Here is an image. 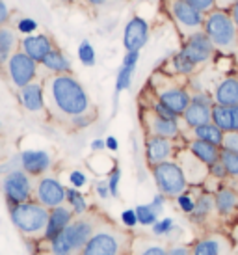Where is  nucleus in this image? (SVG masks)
I'll use <instances>...</instances> for the list:
<instances>
[{
	"mask_svg": "<svg viewBox=\"0 0 238 255\" xmlns=\"http://www.w3.org/2000/svg\"><path fill=\"white\" fill-rule=\"evenodd\" d=\"M43 90H45V107H49L54 116L71 120L78 114L90 112V95L71 73L52 75L45 80Z\"/></svg>",
	"mask_w": 238,
	"mask_h": 255,
	"instance_id": "nucleus-1",
	"label": "nucleus"
},
{
	"mask_svg": "<svg viewBox=\"0 0 238 255\" xmlns=\"http://www.w3.org/2000/svg\"><path fill=\"white\" fill-rule=\"evenodd\" d=\"M203 32L209 36L214 49L224 54V56H233L238 47V28L233 21L229 9H212L205 13Z\"/></svg>",
	"mask_w": 238,
	"mask_h": 255,
	"instance_id": "nucleus-2",
	"label": "nucleus"
},
{
	"mask_svg": "<svg viewBox=\"0 0 238 255\" xmlns=\"http://www.w3.org/2000/svg\"><path fill=\"white\" fill-rule=\"evenodd\" d=\"M93 231L95 229H93V224L90 220H75L58 237L50 241V244H52L50 250L54 255H77L78 252L84 250L86 242L91 239Z\"/></svg>",
	"mask_w": 238,
	"mask_h": 255,
	"instance_id": "nucleus-3",
	"label": "nucleus"
},
{
	"mask_svg": "<svg viewBox=\"0 0 238 255\" xmlns=\"http://www.w3.org/2000/svg\"><path fill=\"white\" fill-rule=\"evenodd\" d=\"M50 209L39 201H24L11 207V222L13 226L26 235H35L45 231L49 222Z\"/></svg>",
	"mask_w": 238,
	"mask_h": 255,
	"instance_id": "nucleus-4",
	"label": "nucleus"
},
{
	"mask_svg": "<svg viewBox=\"0 0 238 255\" xmlns=\"http://www.w3.org/2000/svg\"><path fill=\"white\" fill-rule=\"evenodd\" d=\"M166 9L182 39L203 30L205 13L199 11L194 4H190L188 0H166Z\"/></svg>",
	"mask_w": 238,
	"mask_h": 255,
	"instance_id": "nucleus-5",
	"label": "nucleus"
},
{
	"mask_svg": "<svg viewBox=\"0 0 238 255\" xmlns=\"http://www.w3.org/2000/svg\"><path fill=\"white\" fill-rule=\"evenodd\" d=\"M160 75L162 82H156L154 78H151V92L154 93V97L162 101L168 108H171L177 116H182V112L186 110L190 105V93L184 86H179L175 80L162 71H156Z\"/></svg>",
	"mask_w": 238,
	"mask_h": 255,
	"instance_id": "nucleus-6",
	"label": "nucleus"
},
{
	"mask_svg": "<svg viewBox=\"0 0 238 255\" xmlns=\"http://www.w3.org/2000/svg\"><path fill=\"white\" fill-rule=\"evenodd\" d=\"M153 177L158 186V192L164 194L166 198H177L188 188L186 177L177 160H166V162L153 166Z\"/></svg>",
	"mask_w": 238,
	"mask_h": 255,
	"instance_id": "nucleus-7",
	"label": "nucleus"
},
{
	"mask_svg": "<svg viewBox=\"0 0 238 255\" xmlns=\"http://www.w3.org/2000/svg\"><path fill=\"white\" fill-rule=\"evenodd\" d=\"M37 65L39 64L34 62L28 54H24L21 49L15 50L6 64V71L9 80H11V84L19 90L22 86L34 82L35 77H37Z\"/></svg>",
	"mask_w": 238,
	"mask_h": 255,
	"instance_id": "nucleus-8",
	"label": "nucleus"
},
{
	"mask_svg": "<svg viewBox=\"0 0 238 255\" xmlns=\"http://www.w3.org/2000/svg\"><path fill=\"white\" fill-rule=\"evenodd\" d=\"M212 105H214V99L209 93L201 92V90L196 93H190V105L181 116L184 125L188 128H194L205 125V123H210L212 121Z\"/></svg>",
	"mask_w": 238,
	"mask_h": 255,
	"instance_id": "nucleus-9",
	"label": "nucleus"
},
{
	"mask_svg": "<svg viewBox=\"0 0 238 255\" xmlns=\"http://www.w3.org/2000/svg\"><path fill=\"white\" fill-rule=\"evenodd\" d=\"M181 50L197 65V67H201V65L209 64L210 60H214V56H216V52H218L203 30H201V32H196V34H192V36H188V37H184Z\"/></svg>",
	"mask_w": 238,
	"mask_h": 255,
	"instance_id": "nucleus-10",
	"label": "nucleus"
},
{
	"mask_svg": "<svg viewBox=\"0 0 238 255\" xmlns=\"http://www.w3.org/2000/svg\"><path fill=\"white\" fill-rule=\"evenodd\" d=\"M123 252V237L116 231L101 229L91 235V239L86 242L82 255H121Z\"/></svg>",
	"mask_w": 238,
	"mask_h": 255,
	"instance_id": "nucleus-11",
	"label": "nucleus"
},
{
	"mask_svg": "<svg viewBox=\"0 0 238 255\" xmlns=\"http://www.w3.org/2000/svg\"><path fill=\"white\" fill-rule=\"evenodd\" d=\"M2 190L4 196L9 201V205H19L24 201H30L32 196V184H30L28 173L24 170H13L9 171L4 181H2Z\"/></svg>",
	"mask_w": 238,
	"mask_h": 255,
	"instance_id": "nucleus-12",
	"label": "nucleus"
},
{
	"mask_svg": "<svg viewBox=\"0 0 238 255\" xmlns=\"http://www.w3.org/2000/svg\"><path fill=\"white\" fill-rule=\"evenodd\" d=\"M175 158H177V164L181 166L184 177H186V183L194 184V186L205 184V181L209 179V166L205 162H201L190 149L181 147L175 153Z\"/></svg>",
	"mask_w": 238,
	"mask_h": 255,
	"instance_id": "nucleus-13",
	"label": "nucleus"
},
{
	"mask_svg": "<svg viewBox=\"0 0 238 255\" xmlns=\"http://www.w3.org/2000/svg\"><path fill=\"white\" fill-rule=\"evenodd\" d=\"M141 123L149 136H162V138H171V140H177L181 136L179 120L160 118L149 108H141Z\"/></svg>",
	"mask_w": 238,
	"mask_h": 255,
	"instance_id": "nucleus-14",
	"label": "nucleus"
},
{
	"mask_svg": "<svg viewBox=\"0 0 238 255\" xmlns=\"http://www.w3.org/2000/svg\"><path fill=\"white\" fill-rule=\"evenodd\" d=\"M149 22L140 17V15H134L130 21L125 24L123 30V47L125 50H141L149 41Z\"/></svg>",
	"mask_w": 238,
	"mask_h": 255,
	"instance_id": "nucleus-15",
	"label": "nucleus"
},
{
	"mask_svg": "<svg viewBox=\"0 0 238 255\" xmlns=\"http://www.w3.org/2000/svg\"><path fill=\"white\" fill-rule=\"evenodd\" d=\"M177 140L171 138H162V136H147V142H145V158L147 164L153 168L156 164H162L166 160H171L175 153L179 151L175 145Z\"/></svg>",
	"mask_w": 238,
	"mask_h": 255,
	"instance_id": "nucleus-16",
	"label": "nucleus"
},
{
	"mask_svg": "<svg viewBox=\"0 0 238 255\" xmlns=\"http://www.w3.org/2000/svg\"><path fill=\"white\" fill-rule=\"evenodd\" d=\"M35 198L47 209H54V207L65 203V186L54 177H43L37 183Z\"/></svg>",
	"mask_w": 238,
	"mask_h": 255,
	"instance_id": "nucleus-17",
	"label": "nucleus"
},
{
	"mask_svg": "<svg viewBox=\"0 0 238 255\" xmlns=\"http://www.w3.org/2000/svg\"><path fill=\"white\" fill-rule=\"evenodd\" d=\"M19 49L24 54H28L34 62L41 64L43 58L54 49V43L47 34H30V36L22 37V41H19Z\"/></svg>",
	"mask_w": 238,
	"mask_h": 255,
	"instance_id": "nucleus-18",
	"label": "nucleus"
},
{
	"mask_svg": "<svg viewBox=\"0 0 238 255\" xmlns=\"http://www.w3.org/2000/svg\"><path fill=\"white\" fill-rule=\"evenodd\" d=\"M19 103L28 112H41L45 108V90L41 82H30V84L19 88Z\"/></svg>",
	"mask_w": 238,
	"mask_h": 255,
	"instance_id": "nucleus-19",
	"label": "nucleus"
},
{
	"mask_svg": "<svg viewBox=\"0 0 238 255\" xmlns=\"http://www.w3.org/2000/svg\"><path fill=\"white\" fill-rule=\"evenodd\" d=\"M73 214L75 213L71 211V207L65 205H58L54 209H50L49 222H47V227H45V239L52 241L54 237H58L73 222Z\"/></svg>",
	"mask_w": 238,
	"mask_h": 255,
	"instance_id": "nucleus-20",
	"label": "nucleus"
},
{
	"mask_svg": "<svg viewBox=\"0 0 238 255\" xmlns=\"http://www.w3.org/2000/svg\"><path fill=\"white\" fill-rule=\"evenodd\" d=\"M212 99L222 107H235L238 105V75H229L218 82Z\"/></svg>",
	"mask_w": 238,
	"mask_h": 255,
	"instance_id": "nucleus-21",
	"label": "nucleus"
},
{
	"mask_svg": "<svg viewBox=\"0 0 238 255\" xmlns=\"http://www.w3.org/2000/svg\"><path fill=\"white\" fill-rule=\"evenodd\" d=\"M138 60H140V50H128L125 56H123L121 67H119L118 71V78H116V95H119L121 92H125V90L130 88Z\"/></svg>",
	"mask_w": 238,
	"mask_h": 255,
	"instance_id": "nucleus-22",
	"label": "nucleus"
},
{
	"mask_svg": "<svg viewBox=\"0 0 238 255\" xmlns=\"http://www.w3.org/2000/svg\"><path fill=\"white\" fill-rule=\"evenodd\" d=\"M50 155L47 151H22L21 153V166L28 175H43L50 168Z\"/></svg>",
	"mask_w": 238,
	"mask_h": 255,
	"instance_id": "nucleus-23",
	"label": "nucleus"
},
{
	"mask_svg": "<svg viewBox=\"0 0 238 255\" xmlns=\"http://www.w3.org/2000/svg\"><path fill=\"white\" fill-rule=\"evenodd\" d=\"M231 244L224 235H209L196 242L192 248V255H227Z\"/></svg>",
	"mask_w": 238,
	"mask_h": 255,
	"instance_id": "nucleus-24",
	"label": "nucleus"
},
{
	"mask_svg": "<svg viewBox=\"0 0 238 255\" xmlns=\"http://www.w3.org/2000/svg\"><path fill=\"white\" fill-rule=\"evenodd\" d=\"M216 201V213L220 216H233L238 211V192L229 186H220L214 192Z\"/></svg>",
	"mask_w": 238,
	"mask_h": 255,
	"instance_id": "nucleus-25",
	"label": "nucleus"
},
{
	"mask_svg": "<svg viewBox=\"0 0 238 255\" xmlns=\"http://www.w3.org/2000/svg\"><path fill=\"white\" fill-rule=\"evenodd\" d=\"M186 149H190V151H192L201 162L207 164V166L218 162V160H220V151H222V147H218L214 143L205 142V140H197V138L188 140V142H186Z\"/></svg>",
	"mask_w": 238,
	"mask_h": 255,
	"instance_id": "nucleus-26",
	"label": "nucleus"
},
{
	"mask_svg": "<svg viewBox=\"0 0 238 255\" xmlns=\"http://www.w3.org/2000/svg\"><path fill=\"white\" fill-rule=\"evenodd\" d=\"M19 47L17 32L11 26H0V67H6L9 56L13 54Z\"/></svg>",
	"mask_w": 238,
	"mask_h": 255,
	"instance_id": "nucleus-27",
	"label": "nucleus"
},
{
	"mask_svg": "<svg viewBox=\"0 0 238 255\" xmlns=\"http://www.w3.org/2000/svg\"><path fill=\"white\" fill-rule=\"evenodd\" d=\"M41 65L50 71L52 75H63V73H71V60L65 54L63 50H60L58 47L50 50L47 56L41 60Z\"/></svg>",
	"mask_w": 238,
	"mask_h": 255,
	"instance_id": "nucleus-28",
	"label": "nucleus"
},
{
	"mask_svg": "<svg viewBox=\"0 0 238 255\" xmlns=\"http://www.w3.org/2000/svg\"><path fill=\"white\" fill-rule=\"evenodd\" d=\"M190 136L197 138V140H205V142L214 143L218 147H222V142H224V130L216 127L212 121L205 123V125H199V127L190 128Z\"/></svg>",
	"mask_w": 238,
	"mask_h": 255,
	"instance_id": "nucleus-29",
	"label": "nucleus"
},
{
	"mask_svg": "<svg viewBox=\"0 0 238 255\" xmlns=\"http://www.w3.org/2000/svg\"><path fill=\"white\" fill-rule=\"evenodd\" d=\"M212 211H216V201H214V194L210 192H203L199 198H196V207L192 211L190 218L194 222H203L210 216Z\"/></svg>",
	"mask_w": 238,
	"mask_h": 255,
	"instance_id": "nucleus-30",
	"label": "nucleus"
},
{
	"mask_svg": "<svg viewBox=\"0 0 238 255\" xmlns=\"http://www.w3.org/2000/svg\"><path fill=\"white\" fill-rule=\"evenodd\" d=\"M169 67H171V73L179 75V77H190V75H194L197 71V65L182 50L175 52L173 56L169 58Z\"/></svg>",
	"mask_w": 238,
	"mask_h": 255,
	"instance_id": "nucleus-31",
	"label": "nucleus"
},
{
	"mask_svg": "<svg viewBox=\"0 0 238 255\" xmlns=\"http://www.w3.org/2000/svg\"><path fill=\"white\" fill-rule=\"evenodd\" d=\"M212 123L220 127L224 132L235 130L233 128V110L231 107H222V105H212Z\"/></svg>",
	"mask_w": 238,
	"mask_h": 255,
	"instance_id": "nucleus-32",
	"label": "nucleus"
},
{
	"mask_svg": "<svg viewBox=\"0 0 238 255\" xmlns=\"http://www.w3.org/2000/svg\"><path fill=\"white\" fill-rule=\"evenodd\" d=\"M65 201L69 203L71 211L75 214H84L86 211H88V201H86V198L80 194V190L78 188H65Z\"/></svg>",
	"mask_w": 238,
	"mask_h": 255,
	"instance_id": "nucleus-33",
	"label": "nucleus"
},
{
	"mask_svg": "<svg viewBox=\"0 0 238 255\" xmlns=\"http://www.w3.org/2000/svg\"><path fill=\"white\" fill-rule=\"evenodd\" d=\"M220 160L227 170V175L233 179H238V153L237 151H229V149H222L220 151Z\"/></svg>",
	"mask_w": 238,
	"mask_h": 255,
	"instance_id": "nucleus-34",
	"label": "nucleus"
},
{
	"mask_svg": "<svg viewBox=\"0 0 238 255\" xmlns=\"http://www.w3.org/2000/svg\"><path fill=\"white\" fill-rule=\"evenodd\" d=\"M78 60H80V64L86 65V67H93L95 62H97V56H95V49H93V45L90 41H80L78 45Z\"/></svg>",
	"mask_w": 238,
	"mask_h": 255,
	"instance_id": "nucleus-35",
	"label": "nucleus"
},
{
	"mask_svg": "<svg viewBox=\"0 0 238 255\" xmlns=\"http://www.w3.org/2000/svg\"><path fill=\"white\" fill-rule=\"evenodd\" d=\"M145 108H149V110H153L154 114H158L160 118H166V120H179L181 116H177L171 108H168L162 101H158L156 97H154V93L151 92V101L147 103V107Z\"/></svg>",
	"mask_w": 238,
	"mask_h": 255,
	"instance_id": "nucleus-36",
	"label": "nucleus"
},
{
	"mask_svg": "<svg viewBox=\"0 0 238 255\" xmlns=\"http://www.w3.org/2000/svg\"><path fill=\"white\" fill-rule=\"evenodd\" d=\"M134 211H136V216H138V224H141V226H153L154 222L158 220V214L153 211L151 203L149 205H138Z\"/></svg>",
	"mask_w": 238,
	"mask_h": 255,
	"instance_id": "nucleus-37",
	"label": "nucleus"
},
{
	"mask_svg": "<svg viewBox=\"0 0 238 255\" xmlns=\"http://www.w3.org/2000/svg\"><path fill=\"white\" fill-rule=\"evenodd\" d=\"M175 201H177V205H179V209H181L184 214H192L194 207H196V198H192L186 192H182L181 196H177Z\"/></svg>",
	"mask_w": 238,
	"mask_h": 255,
	"instance_id": "nucleus-38",
	"label": "nucleus"
},
{
	"mask_svg": "<svg viewBox=\"0 0 238 255\" xmlns=\"http://www.w3.org/2000/svg\"><path fill=\"white\" fill-rule=\"evenodd\" d=\"M93 121H95V114L84 112V114L75 116V118H71V125L75 128H86V127H90Z\"/></svg>",
	"mask_w": 238,
	"mask_h": 255,
	"instance_id": "nucleus-39",
	"label": "nucleus"
},
{
	"mask_svg": "<svg viewBox=\"0 0 238 255\" xmlns=\"http://www.w3.org/2000/svg\"><path fill=\"white\" fill-rule=\"evenodd\" d=\"M35 30H37V22L34 19H30V17H22V19L17 21V32H21L24 36L35 34Z\"/></svg>",
	"mask_w": 238,
	"mask_h": 255,
	"instance_id": "nucleus-40",
	"label": "nucleus"
},
{
	"mask_svg": "<svg viewBox=\"0 0 238 255\" xmlns=\"http://www.w3.org/2000/svg\"><path fill=\"white\" fill-rule=\"evenodd\" d=\"M169 231H173V220H171V218L156 220V222L153 224V233L156 235V237L168 235Z\"/></svg>",
	"mask_w": 238,
	"mask_h": 255,
	"instance_id": "nucleus-41",
	"label": "nucleus"
},
{
	"mask_svg": "<svg viewBox=\"0 0 238 255\" xmlns=\"http://www.w3.org/2000/svg\"><path fill=\"white\" fill-rule=\"evenodd\" d=\"M119 181H121V170L114 168L108 175V188H110V196H114V198L119 196Z\"/></svg>",
	"mask_w": 238,
	"mask_h": 255,
	"instance_id": "nucleus-42",
	"label": "nucleus"
},
{
	"mask_svg": "<svg viewBox=\"0 0 238 255\" xmlns=\"http://www.w3.org/2000/svg\"><path fill=\"white\" fill-rule=\"evenodd\" d=\"M222 149H229V151H237V153H238V130H229V132H224Z\"/></svg>",
	"mask_w": 238,
	"mask_h": 255,
	"instance_id": "nucleus-43",
	"label": "nucleus"
},
{
	"mask_svg": "<svg viewBox=\"0 0 238 255\" xmlns=\"http://www.w3.org/2000/svg\"><path fill=\"white\" fill-rule=\"evenodd\" d=\"M209 177L216 179V181H224L225 177H229V175H227V170H225V166L222 164V160L210 164L209 166Z\"/></svg>",
	"mask_w": 238,
	"mask_h": 255,
	"instance_id": "nucleus-44",
	"label": "nucleus"
},
{
	"mask_svg": "<svg viewBox=\"0 0 238 255\" xmlns=\"http://www.w3.org/2000/svg\"><path fill=\"white\" fill-rule=\"evenodd\" d=\"M190 4H194V6L199 9V11H203V13H209L212 9H216V0H188Z\"/></svg>",
	"mask_w": 238,
	"mask_h": 255,
	"instance_id": "nucleus-45",
	"label": "nucleus"
},
{
	"mask_svg": "<svg viewBox=\"0 0 238 255\" xmlns=\"http://www.w3.org/2000/svg\"><path fill=\"white\" fill-rule=\"evenodd\" d=\"M121 222H123V226H126V227H134L136 224H138L136 211H134V209H126V211H123V214H121Z\"/></svg>",
	"mask_w": 238,
	"mask_h": 255,
	"instance_id": "nucleus-46",
	"label": "nucleus"
},
{
	"mask_svg": "<svg viewBox=\"0 0 238 255\" xmlns=\"http://www.w3.org/2000/svg\"><path fill=\"white\" fill-rule=\"evenodd\" d=\"M138 255H168V250L160 244H147Z\"/></svg>",
	"mask_w": 238,
	"mask_h": 255,
	"instance_id": "nucleus-47",
	"label": "nucleus"
},
{
	"mask_svg": "<svg viewBox=\"0 0 238 255\" xmlns=\"http://www.w3.org/2000/svg\"><path fill=\"white\" fill-rule=\"evenodd\" d=\"M69 181H71V184L75 186V188H82L86 184V175L82 173V171H78V170H75V171H71V175H69Z\"/></svg>",
	"mask_w": 238,
	"mask_h": 255,
	"instance_id": "nucleus-48",
	"label": "nucleus"
},
{
	"mask_svg": "<svg viewBox=\"0 0 238 255\" xmlns=\"http://www.w3.org/2000/svg\"><path fill=\"white\" fill-rule=\"evenodd\" d=\"M164 203H166V196H164V194H156L154 199L151 201V207H153V211L158 214V216H160L162 211H164Z\"/></svg>",
	"mask_w": 238,
	"mask_h": 255,
	"instance_id": "nucleus-49",
	"label": "nucleus"
},
{
	"mask_svg": "<svg viewBox=\"0 0 238 255\" xmlns=\"http://www.w3.org/2000/svg\"><path fill=\"white\" fill-rule=\"evenodd\" d=\"M7 21H9V7L4 0H0V26L7 24Z\"/></svg>",
	"mask_w": 238,
	"mask_h": 255,
	"instance_id": "nucleus-50",
	"label": "nucleus"
},
{
	"mask_svg": "<svg viewBox=\"0 0 238 255\" xmlns=\"http://www.w3.org/2000/svg\"><path fill=\"white\" fill-rule=\"evenodd\" d=\"M95 192H97V196L101 199H106L110 196V188H108V183H97L95 186Z\"/></svg>",
	"mask_w": 238,
	"mask_h": 255,
	"instance_id": "nucleus-51",
	"label": "nucleus"
},
{
	"mask_svg": "<svg viewBox=\"0 0 238 255\" xmlns=\"http://www.w3.org/2000/svg\"><path fill=\"white\" fill-rule=\"evenodd\" d=\"M168 255H192V250L186 248V246H173L168 252Z\"/></svg>",
	"mask_w": 238,
	"mask_h": 255,
	"instance_id": "nucleus-52",
	"label": "nucleus"
},
{
	"mask_svg": "<svg viewBox=\"0 0 238 255\" xmlns=\"http://www.w3.org/2000/svg\"><path fill=\"white\" fill-rule=\"evenodd\" d=\"M238 0H216V7L220 9H231V6H235Z\"/></svg>",
	"mask_w": 238,
	"mask_h": 255,
	"instance_id": "nucleus-53",
	"label": "nucleus"
},
{
	"mask_svg": "<svg viewBox=\"0 0 238 255\" xmlns=\"http://www.w3.org/2000/svg\"><path fill=\"white\" fill-rule=\"evenodd\" d=\"M105 142H106V149H110V151H118V149H119V143H118V140H116L114 136H108Z\"/></svg>",
	"mask_w": 238,
	"mask_h": 255,
	"instance_id": "nucleus-54",
	"label": "nucleus"
},
{
	"mask_svg": "<svg viewBox=\"0 0 238 255\" xmlns=\"http://www.w3.org/2000/svg\"><path fill=\"white\" fill-rule=\"evenodd\" d=\"M106 147V142L105 140H93V142H91V149H93V151H101V149H105Z\"/></svg>",
	"mask_w": 238,
	"mask_h": 255,
	"instance_id": "nucleus-55",
	"label": "nucleus"
},
{
	"mask_svg": "<svg viewBox=\"0 0 238 255\" xmlns=\"http://www.w3.org/2000/svg\"><path fill=\"white\" fill-rule=\"evenodd\" d=\"M88 6H93V7H101V6H105V4H108L110 0H84Z\"/></svg>",
	"mask_w": 238,
	"mask_h": 255,
	"instance_id": "nucleus-56",
	"label": "nucleus"
},
{
	"mask_svg": "<svg viewBox=\"0 0 238 255\" xmlns=\"http://www.w3.org/2000/svg\"><path fill=\"white\" fill-rule=\"evenodd\" d=\"M231 110H233V128L238 130V105L231 107Z\"/></svg>",
	"mask_w": 238,
	"mask_h": 255,
	"instance_id": "nucleus-57",
	"label": "nucleus"
},
{
	"mask_svg": "<svg viewBox=\"0 0 238 255\" xmlns=\"http://www.w3.org/2000/svg\"><path fill=\"white\" fill-rule=\"evenodd\" d=\"M229 13H231L233 21H235V24H237V28H238V2L235 4V6H231V9H229Z\"/></svg>",
	"mask_w": 238,
	"mask_h": 255,
	"instance_id": "nucleus-58",
	"label": "nucleus"
},
{
	"mask_svg": "<svg viewBox=\"0 0 238 255\" xmlns=\"http://www.w3.org/2000/svg\"><path fill=\"white\" fill-rule=\"evenodd\" d=\"M233 56H235V62L238 64V47H237V50H235V54H233Z\"/></svg>",
	"mask_w": 238,
	"mask_h": 255,
	"instance_id": "nucleus-59",
	"label": "nucleus"
},
{
	"mask_svg": "<svg viewBox=\"0 0 238 255\" xmlns=\"http://www.w3.org/2000/svg\"><path fill=\"white\" fill-rule=\"evenodd\" d=\"M60 2H65V4H71V2H75V0H60Z\"/></svg>",
	"mask_w": 238,
	"mask_h": 255,
	"instance_id": "nucleus-60",
	"label": "nucleus"
},
{
	"mask_svg": "<svg viewBox=\"0 0 238 255\" xmlns=\"http://www.w3.org/2000/svg\"><path fill=\"white\" fill-rule=\"evenodd\" d=\"M0 127H2V125H0Z\"/></svg>",
	"mask_w": 238,
	"mask_h": 255,
	"instance_id": "nucleus-61",
	"label": "nucleus"
}]
</instances>
